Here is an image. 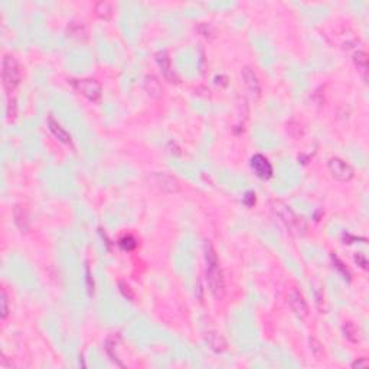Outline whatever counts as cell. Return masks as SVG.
<instances>
[{
    "label": "cell",
    "instance_id": "24",
    "mask_svg": "<svg viewBox=\"0 0 369 369\" xmlns=\"http://www.w3.org/2000/svg\"><path fill=\"white\" fill-rule=\"evenodd\" d=\"M244 202H245L247 206H253L256 203V193L254 192H247Z\"/></svg>",
    "mask_w": 369,
    "mask_h": 369
},
{
    "label": "cell",
    "instance_id": "21",
    "mask_svg": "<svg viewBox=\"0 0 369 369\" xmlns=\"http://www.w3.org/2000/svg\"><path fill=\"white\" fill-rule=\"evenodd\" d=\"M343 330H345V336H346L347 339H350L352 342H356V340H358V339L355 337V335L358 333V330H356V327H355L353 324L350 323V322L345 324Z\"/></svg>",
    "mask_w": 369,
    "mask_h": 369
},
{
    "label": "cell",
    "instance_id": "6",
    "mask_svg": "<svg viewBox=\"0 0 369 369\" xmlns=\"http://www.w3.org/2000/svg\"><path fill=\"white\" fill-rule=\"evenodd\" d=\"M152 182L155 183L156 188H159L162 192H166V193H178L180 190L179 180L169 173H165V172L153 173Z\"/></svg>",
    "mask_w": 369,
    "mask_h": 369
},
{
    "label": "cell",
    "instance_id": "9",
    "mask_svg": "<svg viewBox=\"0 0 369 369\" xmlns=\"http://www.w3.org/2000/svg\"><path fill=\"white\" fill-rule=\"evenodd\" d=\"M287 302L290 304L291 310L296 313V316H299L300 319L307 317V314H309V306H307V303L303 299V296L299 291H290L289 293V297H287Z\"/></svg>",
    "mask_w": 369,
    "mask_h": 369
},
{
    "label": "cell",
    "instance_id": "18",
    "mask_svg": "<svg viewBox=\"0 0 369 369\" xmlns=\"http://www.w3.org/2000/svg\"><path fill=\"white\" fill-rule=\"evenodd\" d=\"M309 345H310V350H312V353H313V356L316 359H322L324 355V349H323V345H322V342L320 340H317L316 337H310L309 339Z\"/></svg>",
    "mask_w": 369,
    "mask_h": 369
},
{
    "label": "cell",
    "instance_id": "22",
    "mask_svg": "<svg viewBox=\"0 0 369 369\" xmlns=\"http://www.w3.org/2000/svg\"><path fill=\"white\" fill-rule=\"evenodd\" d=\"M287 130H289L290 136H293L294 139H297V137L302 136V126L299 123H294V121L289 123L287 124Z\"/></svg>",
    "mask_w": 369,
    "mask_h": 369
},
{
    "label": "cell",
    "instance_id": "11",
    "mask_svg": "<svg viewBox=\"0 0 369 369\" xmlns=\"http://www.w3.org/2000/svg\"><path fill=\"white\" fill-rule=\"evenodd\" d=\"M145 90L152 98H160L163 95V88L160 81L155 75H146Z\"/></svg>",
    "mask_w": 369,
    "mask_h": 369
},
{
    "label": "cell",
    "instance_id": "5",
    "mask_svg": "<svg viewBox=\"0 0 369 369\" xmlns=\"http://www.w3.org/2000/svg\"><path fill=\"white\" fill-rule=\"evenodd\" d=\"M329 170H330L332 176L335 179L340 180V182H349L355 175L353 168L340 157H332L329 160Z\"/></svg>",
    "mask_w": 369,
    "mask_h": 369
},
{
    "label": "cell",
    "instance_id": "8",
    "mask_svg": "<svg viewBox=\"0 0 369 369\" xmlns=\"http://www.w3.org/2000/svg\"><path fill=\"white\" fill-rule=\"evenodd\" d=\"M241 75H242V79H244V84H245L248 92H250L254 98H260V95H261V85H260L257 74H256L250 67H245L242 68Z\"/></svg>",
    "mask_w": 369,
    "mask_h": 369
},
{
    "label": "cell",
    "instance_id": "16",
    "mask_svg": "<svg viewBox=\"0 0 369 369\" xmlns=\"http://www.w3.org/2000/svg\"><path fill=\"white\" fill-rule=\"evenodd\" d=\"M15 221L16 225L19 226V229H22V232H26L28 228H29V222H28V216L21 206H16L15 208Z\"/></svg>",
    "mask_w": 369,
    "mask_h": 369
},
{
    "label": "cell",
    "instance_id": "2",
    "mask_svg": "<svg viewBox=\"0 0 369 369\" xmlns=\"http://www.w3.org/2000/svg\"><path fill=\"white\" fill-rule=\"evenodd\" d=\"M273 209L274 212L279 215V218L283 221V224L287 226V229H290L294 234H304L306 231V224L302 218H299L294 211L291 209L289 205L283 203L280 201L273 202Z\"/></svg>",
    "mask_w": 369,
    "mask_h": 369
},
{
    "label": "cell",
    "instance_id": "17",
    "mask_svg": "<svg viewBox=\"0 0 369 369\" xmlns=\"http://www.w3.org/2000/svg\"><path fill=\"white\" fill-rule=\"evenodd\" d=\"M353 61H355V64H356V67L360 69V71H366L368 69V64H369V56L366 52H363V51H358V52H355V55H353Z\"/></svg>",
    "mask_w": 369,
    "mask_h": 369
},
{
    "label": "cell",
    "instance_id": "12",
    "mask_svg": "<svg viewBox=\"0 0 369 369\" xmlns=\"http://www.w3.org/2000/svg\"><path fill=\"white\" fill-rule=\"evenodd\" d=\"M67 34L68 36L74 38V39H78V41H84L87 39L88 36V29L85 26L84 22H78V21H74L68 25L67 28Z\"/></svg>",
    "mask_w": 369,
    "mask_h": 369
},
{
    "label": "cell",
    "instance_id": "20",
    "mask_svg": "<svg viewBox=\"0 0 369 369\" xmlns=\"http://www.w3.org/2000/svg\"><path fill=\"white\" fill-rule=\"evenodd\" d=\"M120 245L123 247L124 250H127V251H130V250H133L136 248L137 245V242H136V239L133 236H130V235H127V236H124L120 239Z\"/></svg>",
    "mask_w": 369,
    "mask_h": 369
},
{
    "label": "cell",
    "instance_id": "4",
    "mask_svg": "<svg viewBox=\"0 0 369 369\" xmlns=\"http://www.w3.org/2000/svg\"><path fill=\"white\" fill-rule=\"evenodd\" d=\"M71 84L75 90L78 91L81 95L88 98L92 102H97L101 98V84L97 79L82 78V79H71Z\"/></svg>",
    "mask_w": 369,
    "mask_h": 369
},
{
    "label": "cell",
    "instance_id": "19",
    "mask_svg": "<svg viewBox=\"0 0 369 369\" xmlns=\"http://www.w3.org/2000/svg\"><path fill=\"white\" fill-rule=\"evenodd\" d=\"M9 316V296L5 289H2V296H0V317L5 320Z\"/></svg>",
    "mask_w": 369,
    "mask_h": 369
},
{
    "label": "cell",
    "instance_id": "23",
    "mask_svg": "<svg viewBox=\"0 0 369 369\" xmlns=\"http://www.w3.org/2000/svg\"><path fill=\"white\" fill-rule=\"evenodd\" d=\"M118 287H120V291L123 293L124 297H127L129 300H133V299H135V293H133V290L130 289L129 284H126L124 281H121V283L118 284Z\"/></svg>",
    "mask_w": 369,
    "mask_h": 369
},
{
    "label": "cell",
    "instance_id": "26",
    "mask_svg": "<svg viewBox=\"0 0 369 369\" xmlns=\"http://www.w3.org/2000/svg\"><path fill=\"white\" fill-rule=\"evenodd\" d=\"M366 365H368L366 359H359V360H355V362L352 363L353 368H363V366H366Z\"/></svg>",
    "mask_w": 369,
    "mask_h": 369
},
{
    "label": "cell",
    "instance_id": "7",
    "mask_svg": "<svg viewBox=\"0 0 369 369\" xmlns=\"http://www.w3.org/2000/svg\"><path fill=\"white\" fill-rule=\"evenodd\" d=\"M251 168L256 172L258 178L267 180L273 176V166L269 162V159L263 155H256L251 159Z\"/></svg>",
    "mask_w": 369,
    "mask_h": 369
},
{
    "label": "cell",
    "instance_id": "13",
    "mask_svg": "<svg viewBox=\"0 0 369 369\" xmlns=\"http://www.w3.org/2000/svg\"><path fill=\"white\" fill-rule=\"evenodd\" d=\"M94 13L97 15V18H100L102 21H108L111 19L112 13H114V6L110 2L101 0L94 5Z\"/></svg>",
    "mask_w": 369,
    "mask_h": 369
},
{
    "label": "cell",
    "instance_id": "3",
    "mask_svg": "<svg viewBox=\"0 0 369 369\" xmlns=\"http://www.w3.org/2000/svg\"><path fill=\"white\" fill-rule=\"evenodd\" d=\"M206 277L208 284L216 300H222L225 296V281L222 271L219 269V261L206 263Z\"/></svg>",
    "mask_w": 369,
    "mask_h": 369
},
{
    "label": "cell",
    "instance_id": "15",
    "mask_svg": "<svg viewBox=\"0 0 369 369\" xmlns=\"http://www.w3.org/2000/svg\"><path fill=\"white\" fill-rule=\"evenodd\" d=\"M208 342H209V345H211V347L215 352H222V350L226 349V343H225L224 337L218 335V333H215V332H211L208 335Z\"/></svg>",
    "mask_w": 369,
    "mask_h": 369
},
{
    "label": "cell",
    "instance_id": "14",
    "mask_svg": "<svg viewBox=\"0 0 369 369\" xmlns=\"http://www.w3.org/2000/svg\"><path fill=\"white\" fill-rule=\"evenodd\" d=\"M48 126H49V130L52 132V135L55 136L59 142H62V143H71V135L68 133L61 124L55 121L52 117L48 120Z\"/></svg>",
    "mask_w": 369,
    "mask_h": 369
},
{
    "label": "cell",
    "instance_id": "25",
    "mask_svg": "<svg viewBox=\"0 0 369 369\" xmlns=\"http://www.w3.org/2000/svg\"><path fill=\"white\" fill-rule=\"evenodd\" d=\"M355 261L358 263V264L360 266V267H362V269H366V264H368V261H366V258H365V256H363V254H360V253H359V254H356V256H355Z\"/></svg>",
    "mask_w": 369,
    "mask_h": 369
},
{
    "label": "cell",
    "instance_id": "10",
    "mask_svg": "<svg viewBox=\"0 0 369 369\" xmlns=\"http://www.w3.org/2000/svg\"><path fill=\"white\" fill-rule=\"evenodd\" d=\"M155 58H156L157 65L162 69V74L165 75V78H168L170 82H178V77H176V74L173 71L172 59H170L168 52L166 51H160L155 55Z\"/></svg>",
    "mask_w": 369,
    "mask_h": 369
},
{
    "label": "cell",
    "instance_id": "1",
    "mask_svg": "<svg viewBox=\"0 0 369 369\" xmlns=\"http://www.w3.org/2000/svg\"><path fill=\"white\" fill-rule=\"evenodd\" d=\"M2 81L8 92H13L22 81V69L13 55H5L2 62Z\"/></svg>",
    "mask_w": 369,
    "mask_h": 369
}]
</instances>
